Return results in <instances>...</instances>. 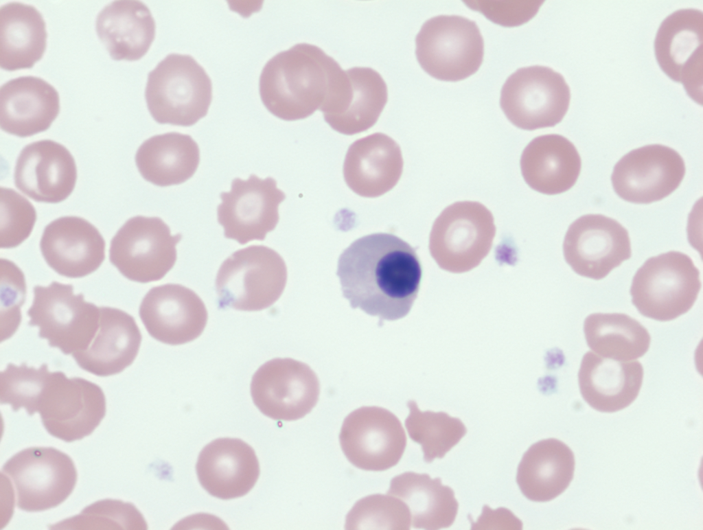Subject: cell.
Wrapping results in <instances>:
<instances>
[{
	"label": "cell",
	"mask_w": 703,
	"mask_h": 530,
	"mask_svg": "<svg viewBox=\"0 0 703 530\" xmlns=\"http://www.w3.org/2000/svg\"><path fill=\"white\" fill-rule=\"evenodd\" d=\"M196 471L201 486L222 500L248 494L260 472L253 448L237 438H219L206 445L199 453Z\"/></svg>",
	"instance_id": "cell-22"
},
{
	"label": "cell",
	"mask_w": 703,
	"mask_h": 530,
	"mask_svg": "<svg viewBox=\"0 0 703 530\" xmlns=\"http://www.w3.org/2000/svg\"><path fill=\"white\" fill-rule=\"evenodd\" d=\"M407 406L410 412L405 426L409 437L421 445L427 463L443 458L467 432L460 419L445 412L421 411L413 400L408 401Z\"/></svg>",
	"instance_id": "cell-35"
},
{
	"label": "cell",
	"mask_w": 703,
	"mask_h": 530,
	"mask_svg": "<svg viewBox=\"0 0 703 530\" xmlns=\"http://www.w3.org/2000/svg\"><path fill=\"white\" fill-rule=\"evenodd\" d=\"M575 465L574 454L566 444L554 438L540 440L523 454L516 482L527 499L550 501L568 487Z\"/></svg>",
	"instance_id": "cell-29"
},
{
	"label": "cell",
	"mask_w": 703,
	"mask_h": 530,
	"mask_svg": "<svg viewBox=\"0 0 703 530\" xmlns=\"http://www.w3.org/2000/svg\"><path fill=\"white\" fill-rule=\"evenodd\" d=\"M643 379L639 361H619L586 352L578 382L584 400L594 409L614 413L630 406L637 398Z\"/></svg>",
	"instance_id": "cell-25"
},
{
	"label": "cell",
	"mask_w": 703,
	"mask_h": 530,
	"mask_svg": "<svg viewBox=\"0 0 703 530\" xmlns=\"http://www.w3.org/2000/svg\"><path fill=\"white\" fill-rule=\"evenodd\" d=\"M37 412L51 435L66 442L80 440L91 435L105 416V395L100 386L86 379L50 372Z\"/></svg>",
	"instance_id": "cell-12"
},
{
	"label": "cell",
	"mask_w": 703,
	"mask_h": 530,
	"mask_svg": "<svg viewBox=\"0 0 703 530\" xmlns=\"http://www.w3.org/2000/svg\"><path fill=\"white\" fill-rule=\"evenodd\" d=\"M181 238L159 217L134 216L112 238L109 260L129 280L159 281L173 268Z\"/></svg>",
	"instance_id": "cell-10"
},
{
	"label": "cell",
	"mask_w": 703,
	"mask_h": 530,
	"mask_svg": "<svg viewBox=\"0 0 703 530\" xmlns=\"http://www.w3.org/2000/svg\"><path fill=\"white\" fill-rule=\"evenodd\" d=\"M686 172L681 155L661 144L631 150L614 165L611 181L615 193L636 204L661 200L680 185Z\"/></svg>",
	"instance_id": "cell-16"
},
{
	"label": "cell",
	"mask_w": 703,
	"mask_h": 530,
	"mask_svg": "<svg viewBox=\"0 0 703 530\" xmlns=\"http://www.w3.org/2000/svg\"><path fill=\"white\" fill-rule=\"evenodd\" d=\"M26 284L22 270L12 262L1 259V341L10 338L21 321Z\"/></svg>",
	"instance_id": "cell-40"
},
{
	"label": "cell",
	"mask_w": 703,
	"mask_h": 530,
	"mask_svg": "<svg viewBox=\"0 0 703 530\" xmlns=\"http://www.w3.org/2000/svg\"><path fill=\"white\" fill-rule=\"evenodd\" d=\"M495 233L494 217L485 205L456 202L436 218L430 234V252L442 269L467 272L489 253Z\"/></svg>",
	"instance_id": "cell-7"
},
{
	"label": "cell",
	"mask_w": 703,
	"mask_h": 530,
	"mask_svg": "<svg viewBox=\"0 0 703 530\" xmlns=\"http://www.w3.org/2000/svg\"><path fill=\"white\" fill-rule=\"evenodd\" d=\"M421 67L439 80L457 82L475 73L484 55V41L473 21L457 15L427 20L415 38Z\"/></svg>",
	"instance_id": "cell-6"
},
{
	"label": "cell",
	"mask_w": 703,
	"mask_h": 530,
	"mask_svg": "<svg viewBox=\"0 0 703 530\" xmlns=\"http://www.w3.org/2000/svg\"><path fill=\"white\" fill-rule=\"evenodd\" d=\"M588 346L599 356L619 361L639 358L648 351L651 337L637 320L623 313H593L584 320Z\"/></svg>",
	"instance_id": "cell-34"
},
{
	"label": "cell",
	"mask_w": 703,
	"mask_h": 530,
	"mask_svg": "<svg viewBox=\"0 0 703 530\" xmlns=\"http://www.w3.org/2000/svg\"><path fill=\"white\" fill-rule=\"evenodd\" d=\"M703 13L678 10L661 23L654 41L656 60L672 80L683 84L688 95L702 104Z\"/></svg>",
	"instance_id": "cell-18"
},
{
	"label": "cell",
	"mask_w": 703,
	"mask_h": 530,
	"mask_svg": "<svg viewBox=\"0 0 703 530\" xmlns=\"http://www.w3.org/2000/svg\"><path fill=\"white\" fill-rule=\"evenodd\" d=\"M349 87L338 109L324 117L334 130L347 135L366 131L378 121L388 100L386 82L370 67L346 70Z\"/></svg>",
	"instance_id": "cell-33"
},
{
	"label": "cell",
	"mask_w": 703,
	"mask_h": 530,
	"mask_svg": "<svg viewBox=\"0 0 703 530\" xmlns=\"http://www.w3.org/2000/svg\"><path fill=\"white\" fill-rule=\"evenodd\" d=\"M336 274L351 307L393 321L411 310L422 270L409 244L395 235L377 233L357 239L342 253Z\"/></svg>",
	"instance_id": "cell-1"
},
{
	"label": "cell",
	"mask_w": 703,
	"mask_h": 530,
	"mask_svg": "<svg viewBox=\"0 0 703 530\" xmlns=\"http://www.w3.org/2000/svg\"><path fill=\"white\" fill-rule=\"evenodd\" d=\"M217 207L218 223L226 238L245 244L264 240L279 222V205L286 198L272 177L264 179L255 174L247 180L234 178L231 190L220 195Z\"/></svg>",
	"instance_id": "cell-15"
},
{
	"label": "cell",
	"mask_w": 703,
	"mask_h": 530,
	"mask_svg": "<svg viewBox=\"0 0 703 530\" xmlns=\"http://www.w3.org/2000/svg\"><path fill=\"white\" fill-rule=\"evenodd\" d=\"M346 71L319 47L296 44L271 58L260 77L262 103L286 121L305 119L316 110L330 111L338 101Z\"/></svg>",
	"instance_id": "cell-2"
},
{
	"label": "cell",
	"mask_w": 703,
	"mask_h": 530,
	"mask_svg": "<svg viewBox=\"0 0 703 530\" xmlns=\"http://www.w3.org/2000/svg\"><path fill=\"white\" fill-rule=\"evenodd\" d=\"M155 22L139 1H114L97 14V34L115 60L135 61L148 51L155 37Z\"/></svg>",
	"instance_id": "cell-28"
},
{
	"label": "cell",
	"mask_w": 703,
	"mask_h": 530,
	"mask_svg": "<svg viewBox=\"0 0 703 530\" xmlns=\"http://www.w3.org/2000/svg\"><path fill=\"white\" fill-rule=\"evenodd\" d=\"M77 179L75 160L62 144L34 141L21 151L14 168L17 189L36 202L58 203L73 192Z\"/></svg>",
	"instance_id": "cell-20"
},
{
	"label": "cell",
	"mask_w": 703,
	"mask_h": 530,
	"mask_svg": "<svg viewBox=\"0 0 703 530\" xmlns=\"http://www.w3.org/2000/svg\"><path fill=\"white\" fill-rule=\"evenodd\" d=\"M47 34L34 6L11 2L0 9V66L6 71L32 68L46 49Z\"/></svg>",
	"instance_id": "cell-31"
},
{
	"label": "cell",
	"mask_w": 703,
	"mask_h": 530,
	"mask_svg": "<svg viewBox=\"0 0 703 530\" xmlns=\"http://www.w3.org/2000/svg\"><path fill=\"white\" fill-rule=\"evenodd\" d=\"M50 372L47 364L38 369L25 362L8 363L0 374V402L11 405L14 411L24 408L28 415L37 412L38 401Z\"/></svg>",
	"instance_id": "cell-38"
},
{
	"label": "cell",
	"mask_w": 703,
	"mask_h": 530,
	"mask_svg": "<svg viewBox=\"0 0 703 530\" xmlns=\"http://www.w3.org/2000/svg\"><path fill=\"white\" fill-rule=\"evenodd\" d=\"M2 472L14 483L19 509L41 511L57 507L73 492L77 471L69 456L52 447H30L8 460Z\"/></svg>",
	"instance_id": "cell-11"
},
{
	"label": "cell",
	"mask_w": 703,
	"mask_h": 530,
	"mask_svg": "<svg viewBox=\"0 0 703 530\" xmlns=\"http://www.w3.org/2000/svg\"><path fill=\"white\" fill-rule=\"evenodd\" d=\"M387 494L397 497L408 506L413 527L439 529L450 527L459 504L453 490L441 479L427 474L406 472L392 479Z\"/></svg>",
	"instance_id": "cell-32"
},
{
	"label": "cell",
	"mask_w": 703,
	"mask_h": 530,
	"mask_svg": "<svg viewBox=\"0 0 703 530\" xmlns=\"http://www.w3.org/2000/svg\"><path fill=\"white\" fill-rule=\"evenodd\" d=\"M403 168L399 145L390 137L376 132L355 141L348 148L343 175L357 194L373 198L391 190Z\"/></svg>",
	"instance_id": "cell-24"
},
{
	"label": "cell",
	"mask_w": 703,
	"mask_h": 530,
	"mask_svg": "<svg viewBox=\"0 0 703 530\" xmlns=\"http://www.w3.org/2000/svg\"><path fill=\"white\" fill-rule=\"evenodd\" d=\"M319 382L306 364L277 358L261 365L251 382L254 404L275 420L294 421L309 413L317 403Z\"/></svg>",
	"instance_id": "cell-13"
},
{
	"label": "cell",
	"mask_w": 703,
	"mask_h": 530,
	"mask_svg": "<svg viewBox=\"0 0 703 530\" xmlns=\"http://www.w3.org/2000/svg\"><path fill=\"white\" fill-rule=\"evenodd\" d=\"M200 162L197 143L176 132L157 135L139 147L135 163L141 176L160 187L178 185L190 178Z\"/></svg>",
	"instance_id": "cell-30"
},
{
	"label": "cell",
	"mask_w": 703,
	"mask_h": 530,
	"mask_svg": "<svg viewBox=\"0 0 703 530\" xmlns=\"http://www.w3.org/2000/svg\"><path fill=\"white\" fill-rule=\"evenodd\" d=\"M339 441L346 458L355 467L384 471L401 459L406 436L393 413L382 407L362 406L345 418Z\"/></svg>",
	"instance_id": "cell-14"
},
{
	"label": "cell",
	"mask_w": 703,
	"mask_h": 530,
	"mask_svg": "<svg viewBox=\"0 0 703 530\" xmlns=\"http://www.w3.org/2000/svg\"><path fill=\"white\" fill-rule=\"evenodd\" d=\"M140 512L131 503L106 499L97 501L81 514L51 526L54 529H146Z\"/></svg>",
	"instance_id": "cell-37"
},
{
	"label": "cell",
	"mask_w": 703,
	"mask_h": 530,
	"mask_svg": "<svg viewBox=\"0 0 703 530\" xmlns=\"http://www.w3.org/2000/svg\"><path fill=\"white\" fill-rule=\"evenodd\" d=\"M142 336L135 319L111 307L100 308L99 327L89 347L72 354L78 366L97 376L122 372L139 350Z\"/></svg>",
	"instance_id": "cell-26"
},
{
	"label": "cell",
	"mask_w": 703,
	"mask_h": 530,
	"mask_svg": "<svg viewBox=\"0 0 703 530\" xmlns=\"http://www.w3.org/2000/svg\"><path fill=\"white\" fill-rule=\"evenodd\" d=\"M287 281L284 260L264 245L239 249L221 264L215 281L219 308L259 311L281 295Z\"/></svg>",
	"instance_id": "cell-5"
},
{
	"label": "cell",
	"mask_w": 703,
	"mask_h": 530,
	"mask_svg": "<svg viewBox=\"0 0 703 530\" xmlns=\"http://www.w3.org/2000/svg\"><path fill=\"white\" fill-rule=\"evenodd\" d=\"M571 91L564 77L540 65L517 69L503 84L500 105L516 127L533 130L553 127L568 111Z\"/></svg>",
	"instance_id": "cell-9"
},
{
	"label": "cell",
	"mask_w": 703,
	"mask_h": 530,
	"mask_svg": "<svg viewBox=\"0 0 703 530\" xmlns=\"http://www.w3.org/2000/svg\"><path fill=\"white\" fill-rule=\"evenodd\" d=\"M0 247L14 248L31 234L36 213L32 203L14 189L1 187Z\"/></svg>",
	"instance_id": "cell-39"
},
{
	"label": "cell",
	"mask_w": 703,
	"mask_h": 530,
	"mask_svg": "<svg viewBox=\"0 0 703 530\" xmlns=\"http://www.w3.org/2000/svg\"><path fill=\"white\" fill-rule=\"evenodd\" d=\"M28 325L39 328L38 336L65 355L87 349L99 327L100 308L75 295L71 284L52 281L36 286L34 299L27 312Z\"/></svg>",
	"instance_id": "cell-8"
},
{
	"label": "cell",
	"mask_w": 703,
	"mask_h": 530,
	"mask_svg": "<svg viewBox=\"0 0 703 530\" xmlns=\"http://www.w3.org/2000/svg\"><path fill=\"white\" fill-rule=\"evenodd\" d=\"M105 241L97 229L78 216H63L48 224L40 249L58 274L80 278L95 271L105 258Z\"/></svg>",
	"instance_id": "cell-21"
},
{
	"label": "cell",
	"mask_w": 703,
	"mask_h": 530,
	"mask_svg": "<svg viewBox=\"0 0 703 530\" xmlns=\"http://www.w3.org/2000/svg\"><path fill=\"white\" fill-rule=\"evenodd\" d=\"M145 98L159 124L191 126L207 114L211 81L192 56L170 54L148 73Z\"/></svg>",
	"instance_id": "cell-3"
},
{
	"label": "cell",
	"mask_w": 703,
	"mask_h": 530,
	"mask_svg": "<svg viewBox=\"0 0 703 530\" xmlns=\"http://www.w3.org/2000/svg\"><path fill=\"white\" fill-rule=\"evenodd\" d=\"M60 111L58 91L35 76H21L0 89V126L7 133L30 137L47 130Z\"/></svg>",
	"instance_id": "cell-23"
},
{
	"label": "cell",
	"mask_w": 703,
	"mask_h": 530,
	"mask_svg": "<svg viewBox=\"0 0 703 530\" xmlns=\"http://www.w3.org/2000/svg\"><path fill=\"white\" fill-rule=\"evenodd\" d=\"M581 168V157L574 144L557 134L534 138L520 159L521 172L527 184L547 195L570 189L575 184Z\"/></svg>",
	"instance_id": "cell-27"
},
{
	"label": "cell",
	"mask_w": 703,
	"mask_h": 530,
	"mask_svg": "<svg viewBox=\"0 0 703 530\" xmlns=\"http://www.w3.org/2000/svg\"><path fill=\"white\" fill-rule=\"evenodd\" d=\"M701 286L691 258L672 251L647 259L635 273L630 292L643 316L669 321L692 308Z\"/></svg>",
	"instance_id": "cell-4"
},
{
	"label": "cell",
	"mask_w": 703,
	"mask_h": 530,
	"mask_svg": "<svg viewBox=\"0 0 703 530\" xmlns=\"http://www.w3.org/2000/svg\"><path fill=\"white\" fill-rule=\"evenodd\" d=\"M139 314L152 338L171 345L195 340L204 331L208 319L200 297L176 284L152 288L143 298Z\"/></svg>",
	"instance_id": "cell-19"
},
{
	"label": "cell",
	"mask_w": 703,
	"mask_h": 530,
	"mask_svg": "<svg viewBox=\"0 0 703 530\" xmlns=\"http://www.w3.org/2000/svg\"><path fill=\"white\" fill-rule=\"evenodd\" d=\"M563 253L574 272L599 280L630 259L632 251L628 231L618 221L601 214H586L569 226Z\"/></svg>",
	"instance_id": "cell-17"
},
{
	"label": "cell",
	"mask_w": 703,
	"mask_h": 530,
	"mask_svg": "<svg viewBox=\"0 0 703 530\" xmlns=\"http://www.w3.org/2000/svg\"><path fill=\"white\" fill-rule=\"evenodd\" d=\"M464 3L496 24L516 27L531 19L543 1H464Z\"/></svg>",
	"instance_id": "cell-41"
},
{
	"label": "cell",
	"mask_w": 703,
	"mask_h": 530,
	"mask_svg": "<svg viewBox=\"0 0 703 530\" xmlns=\"http://www.w3.org/2000/svg\"><path fill=\"white\" fill-rule=\"evenodd\" d=\"M411 516L400 498L372 494L358 500L348 512L345 529H410Z\"/></svg>",
	"instance_id": "cell-36"
}]
</instances>
